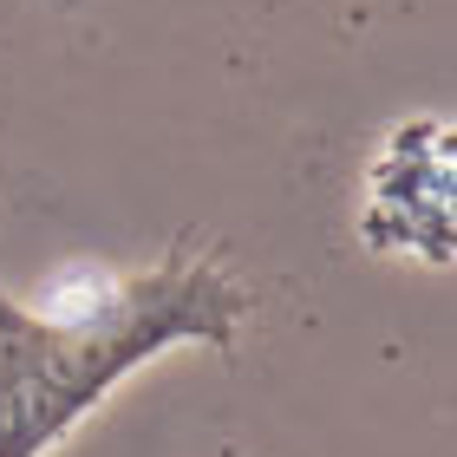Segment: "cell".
I'll return each instance as SVG.
<instances>
[{
    "label": "cell",
    "mask_w": 457,
    "mask_h": 457,
    "mask_svg": "<svg viewBox=\"0 0 457 457\" xmlns=\"http://www.w3.org/2000/svg\"><path fill=\"white\" fill-rule=\"evenodd\" d=\"M248 295L216 255L170 248L137 275H72L53 314L0 287V457H46L170 346L236 353Z\"/></svg>",
    "instance_id": "cell-1"
}]
</instances>
